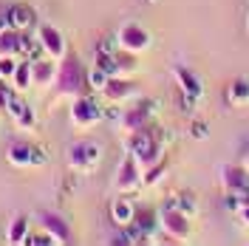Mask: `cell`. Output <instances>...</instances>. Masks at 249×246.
I'll list each match as a JSON object with an SVG mask.
<instances>
[{"label": "cell", "instance_id": "1", "mask_svg": "<svg viewBox=\"0 0 249 246\" xmlns=\"http://www.w3.org/2000/svg\"><path fill=\"white\" fill-rule=\"evenodd\" d=\"M130 156L139 161L142 167H156L159 158H161V144H159V139H153L142 127L136 133H130Z\"/></svg>", "mask_w": 249, "mask_h": 246}, {"label": "cell", "instance_id": "11", "mask_svg": "<svg viewBox=\"0 0 249 246\" xmlns=\"http://www.w3.org/2000/svg\"><path fill=\"white\" fill-rule=\"evenodd\" d=\"M139 184H142V164L133 156H127L116 170V187L119 190H136Z\"/></svg>", "mask_w": 249, "mask_h": 246}, {"label": "cell", "instance_id": "21", "mask_svg": "<svg viewBox=\"0 0 249 246\" xmlns=\"http://www.w3.org/2000/svg\"><path fill=\"white\" fill-rule=\"evenodd\" d=\"M230 102L232 105H249V79H235L230 85Z\"/></svg>", "mask_w": 249, "mask_h": 246}, {"label": "cell", "instance_id": "13", "mask_svg": "<svg viewBox=\"0 0 249 246\" xmlns=\"http://www.w3.org/2000/svg\"><path fill=\"white\" fill-rule=\"evenodd\" d=\"M176 79H178V85H181V93L190 96V99H198L201 96V79L196 77V71H190L184 65H178L176 68Z\"/></svg>", "mask_w": 249, "mask_h": 246}, {"label": "cell", "instance_id": "6", "mask_svg": "<svg viewBox=\"0 0 249 246\" xmlns=\"http://www.w3.org/2000/svg\"><path fill=\"white\" fill-rule=\"evenodd\" d=\"M37 40H40V46L46 51L51 60H60L65 57V37H62V31L57 26H40L37 31Z\"/></svg>", "mask_w": 249, "mask_h": 246}, {"label": "cell", "instance_id": "22", "mask_svg": "<svg viewBox=\"0 0 249 246\" xmlns=\"http://www.w3.org/2000/svg\"><path fill=\"white\" fill-rule=\"evenodd\" d=\"M12 79H15V88H17V91H26V88L31 85V60L17 62V68H15V74H12Z\"/></svg>", "mask_w": 249, "mask_h": 246}, {"label": "cell", "instance_id": "20", "mask_svg": "<svg viewBox=\"0 0 249 246\" xmlns=\"http://www.w3.org/2000/svg\"><path fill=\"white\" fill-rule=\"evenodd\" d=\"M20 51V31L3 29L0 31V54H17Z\"/></svg>", "mask_w": 249, "mask_h": 246}, {"label": "cell", "instance_id": "25", "mask_svg": "<svg viewBox=\"0 0 249 246\" xmlns=\"http://www.w3.org/2000/svg\"><path fill=\"white\" fill-rule=\"evenodd\" d=\"M34 244H54V235L51 232H29V238H26V246H34Z\"/></svg>", "mask_w": 249, "mask_h": 246}, {"label": "cell", "instance_id": "16", "mask_svg": "<svg viewBox=\"0 0 249 246\" xmlns=\"http://www.w3.org/2000/svg\"><path fill=\"white\" fill-rule=\"evenodd\" d=\"M102 93H105L108 99H113V102H119V99H127L130 93H136V85H133L130 79L110 77V79H108V85L102 88Z\"/></svg>", "mask_w": 249, "mask_h": 246}, {"label": "cell", "instance_id": "5", "mask_svg": "<svg viewBox=\"0 0 249 246\" xmlns=\"http://www.w3.org/2000/svg\"><path fill=\"white\" fill-rule=\"evenodd\" d=\"M9 161L17 164V167H29V164L37 167V164H43V153L31 141H26V139H15L9 144Z\"/></svg>", "mask_w": 249, "mask_h": 246}, {"label": "cell", "instance_id": "3", "mask_svg": "<svg viewBox=\"0 0 249 246\" xmlns=\"http://www.w3.org/2000/svg\"><path fill=\"white\" fill-rule=\"evenodd\" d=\"M60 93H79L82 88V71H79L77 57H62V65L57 68V79H54Z\"/></svg>", "mask_w": 249, "mask_h": 246}, {"label": "cell", "instance_id": "19", "mask_svg": "<svg viewBox=\"0 0 249 246\" xmlns=\"http://www.w3.org/2000/svg\"><path fill=\"white\" fill-rule=\"evenodd\" d=\"M6 238H9V244H26V238H29V221L23 215H17L12 224H9V232H6Z\"/></svg>", "mask_w": 249, "mask_h": 246}, {"label": "cell", "instance_id": "12", "mask_svg": "<svg viewBox=\"0 0 249 246\" xmlns=\"http://www.w3.org/2000/svg\"><path fill=\"white\" fill-rule=\"evenodd\" d=\"M37 218H40L43 229L54 235V241H60V244H68V241H71V227H68V221H65L60 212H48V210H43Z\"/></svg>", "mask_w": 249, "mask_h": 246}, {"label": "cell", "instance_id": "2", "mask_svg": "<svg viewBox=\"0 0 249 246\" xmlns=\"http://www.w3.org/2000/svg\"><path fill=\"white\" fill-rule=\"evenodd\" d=\"M159 227L164 229V235H170L173 241H184L187 235H190V215L181 212L173 201H167L159 210Z\"/></svg>", "mask_w": 249, "mask_h": 246}, {"label": "cell", "instance_id": "7", "mask_svg": "<svg viewBox=\"0 0 249 246\" xmlns=\"http://www.w3.org/2000/svg\"><path fill=\"white\" fill-rule=\"evenodd\" d=\"M71 119L79 127H88V124L102 119V110H99V105L93 102L91 96H77L74 99V108H71Z\"/></svg>", "mask_w": 249, "mask_h": 246}, {"label": "cell", "instance_id": "4", "mask_svg": "<svg viewBox=\"0 0 249 246\" xmlns=\"http://www.w3.org/2000/svg\"><path fill=\"white\" fill-rule=\"evenodd\" d=\"M116 46L124 48V51L139 54V51H144V48L150 46V34L139 23H124L122 29L116 31Z\"/></svg>", "mask_w": 249, "mask_h": 246}, {"label": "cell", "instance_id": "17", "mask_svg": "<svg viewBox=\"0 0 249 246\" xmlns=\"http://www.w3.org/2000/svg\"><path fill=\"white\" fill-rule=\"evenodd\" d=\"M133 227L142 232V235H150V232L159 229V212L153 210H147V207H142L136 210V218H133Z\"/></svg>", "mask_w": 249, "mask_h": 246}, {"label": "cell", "instance_id": "10", "mask_svg": "<svg viewBox=\"0 0 249 246\" xmlns=\"http://www.w3.org/2000/svg\"><path fill=\"white\" fill-rule=\"evenodd\" d=\"M221 184L227 187V193H241L249 187V167L244 164H224L221 167Z\"/></svg>", "mask_w": 249, "mask_h": 246}, {"label": "cell", "instance_id": "27", "mask_svg": "<svg viewBox=\"0 0 249 246\" xmlns=\"http://www.w3.org/2000/svg\"><path fill=\"white\" fill-rule=\"evenodd\" d=\"M238 215H241V224H247V227H249V201H247V204H241Z\"/></svg>", "mask_w": 249, "mask_h": 246}, {"label": "cell", "instance_id": "23", "mask_svg": "<svg viewBox=\"0 0 249 246\" xmlns=\"http://www.w3.org/2000/svg\"><path fill=\"white\" fill-rule=\"evenodd\" d=\"M108 79H110V74L102 68V65H93L91 71H88V82H91L93 88H99V91L108 85Z\"/></svg>", "mask_w": 249, "mask_h": 246}, {"label": "cell", "instance_id": "8", "mask_svg": "<svg viewBox=\"0 0 249 246\" xmlns=\"http://www.w3.org/2000/svg\"><path fill=\"white\" fill-rule=\"evenodd\" d=\"M3 17H6V26L9 29H17V31H29L31 26H34V20H37V15H34V9L31 6H26V3H12V6H6L3 9Z\"/></svg>", "mask_w": 249, "mask_h": 246}, {"label": "cell", "instance_id": "15", "mask_svg": "<svg viewBox=\"0 0 249 246\" xmlns=\"http://www.w3.org/2000/svg\"><path fill=\"white\" fill-rule=\"evenodd\" d=\"M133 218H136V207H133L130 201L116 198L113 204H110V221H113L116 227H127V224H133Z\"/></svg>", "mask_w": 249, "mask_h": 246}, {"label": "cell", "instance_id": "9", "mask_svg": "<svg viewBox=\"0 0 249 246\" xmlns=\"http://www.w3.org/2000/svg\"><path fill=\"white\" fill-rule=\"evenodd\" d=\"M102 158V147L96 141H77L71 150H68V161L74 167H91Z\"/></svg>", "mask_w": 249, "mask_h": 246}, {"label": "cell", "instance_id": "14", "mask_svg": "<svg viewBox=\"0 0 249 246\" xmlns=\"http://www.w3.org/2000/svg\"><path fill=\"white\" fill-rule=\"evenodd\" d=\"M54 79H57V65L51 60H34L31 62V82H34V85H43V88H46Z\"/></svg>", "mask_w": 249, "mask_h": 246}, {"label": "cell", "instance_id": "26", "mask_svg": "<svg viewBox=\"0 0 249 246\" xmlns=\"http://www.w3.org/2000/svg\"><path fill=\"white\" fill-rule=\"evenodd\" d=\"M15 68H17V62L12 60V54H0V77H9V79H12Z\"/></svg>", "mask_w": 249, "mask_h": 246}, {"label": "cell", "instance_id": "28", "mask_svg": "<svg viewBox=\"0 0 249 246\" xmlns=\"http://www.w3.org/2000/svg\"><path fill=\"white\" fill-rule=\"evenodd\" d=\"M9 93H12V88H6V85L0 82V108H6V99H9Z\"/></svg>", "mask_w": 249, "mask_h": 246}, {"label": "cell", "instance_id": "29", "mask_svg": "<svg viewBox=\"0 0 249 246\" xmlns=\"http://www.w3.org/2000/svg\"><path fill=\"white\" fill-rule=\"evenodd\" d=\"M247 23H249V20H247Z\"/></svg>", "mask_w": 249, "mask_h": 246}, {"label": "cell", "instance_id": "18", "mask_svg": "<svg viewBox=\"0 0 249 246\" xmlns=\"http://www.w3.org/2000/svg\"><path fill=\"white\" fill-rule=\"evenodd\" d=\"M119 124H122V130H127V133H136V130H142V127L147 124V108H144V105H139V108L127 110V113H124V119Z\"/></svg>", "mask_w": 249, "mask_h": 246}, {"label": "cell", "instance_id": "24", "mask_svg": "<svg viewBox=\"0 0 249 246\" xmlns=\"http://www.w3.org/2000/svg\"><path fill=\"white\" fill-rule=\"evenodd\" d=\"M15 122H17V127H34L37 124V116H34V108H31L29 102L20 108V113H15Z\"/></svg>", "mask_w": 249, "mask_h": 246}]
</instances>
